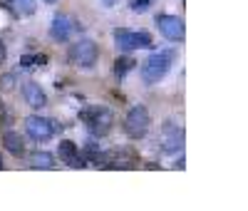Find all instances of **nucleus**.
Returning a JSON list of instances; mask_svg holds the SVG:
<instances>
[{"instance_id":"obj_1","label":"nucleus","mask_w":248,"mask_h":211,"mask_svg":"<svg viewBox=\"0 0 248 211\" xmlns=\"http://www.w3.org/2000/svg\"><path fill=\"white\" fill-rule=\"evenodd\" d=\"M174 60H176V50H174V48L152 52L147 60L141 62V67H139L141 82L147 84V87H154V84H159L164 77L169 75V70H171V65H174Z\"/></svg>"},{"instance_id":"obj_2","label":"nucleus","mask_w":248,"mask_h":211,"mask_svg":"<svg viewBox=\"0 0 248 211\" xmlns=\"http://www.w3.org/2000/svg\"><path fill=\"white\" fill-rule=\"evenodd\" d=\"M77 117L87 127L90 137H94V139L107 137L112 132V124H114V114H112L109 107H105V104H85Z\"/></svg>"},{"instance_id":"obj_3","label":"nucleus","mask_w":248,"mask_h":211,"mask_svg":"<svg viewBox=\"0 0 248 211\" xmlns=\"http://www.w3.org/2000/svg\"><path fill=\"white\" fill-rule=\"evenodd\" d=\"M122 130H124V134H127L132 142L144 139L149 134V130H152V114H149V110L144 107V104H134V107H129V112L124 114Z\"/></svg>"},{"instance_id":"obj_4","label":"nucleus","mask_w":248,"mask_h":211,"mask_svg":"<svg viewBox=\"0 0 248 211\" xmlns=\"http://www.w3.org/2000/svg\"><path fill=\"white\" fill-rule=\"evenodd\" d=\"M114 48L119 52H134V50H152L154 40L149 30H129V28H117L112 32Z\"/></svg>"},{"instance_id":"obj_5","label":"nucleus","mask_w":248,"mask_h":211,"mask_svg":"<svg viewBox=\"0 0 248 211\" xmlns=\"http://www.w3.org/2000/svg\"><path fill=\"white\" fill-rule=\"evenodd\" d=\"M99 60V45L90 37H82L77 42H72L70 50H67V62L75 67H85V70H92Z\"/></svg>"},{"instance_id":"obj_6","label":"nucleus","mask_w":248,"mask_h":211,"mask_svg":"<svg viewBox=\"0 0 248 211\" xmlns=\"http://www.w3.org/2000/svg\"><path fill=\"white\" fill-rule=\"evenodd\" d=\"M184 142H186V132H184V127L167 119L161 124V130H159V149L164 154H179L184 152Z\"/></svg>"},{"instance_id":"obj_7","label":"nucleus","mask_w":248,"mask_h":211,"mask_svg":"<svg viewBox=\"0 0 248 211\" xmlns=\"http://www.w3.org/2000/svg\"><path fill=\"white\" fill-rule=\"evenodd\" d=\"M154 25L159 30V35L169 42H184L186 37V25L179 15H169V13H161L154 17Z\"/></svg>"},{"instance_id":"obj_8","label":"nucleus","mask_w":248,"mask_h":211,"mask_svg":"<svg viewBox=\"0 0 248 211\" xmlns=\"http://www.w3.org/2000/svg\"><path fill=\"white\" fill-rule=\"evenodd\" d=\"M23 127H25V134L37 142V144H45L55 137V130H52V117H40V114H28L23 119Z\"/></svg>"},{"instance_id":"obj_9","label":"nucleus","mask_w":248,"mask_h":211,"mask_svg":"<svg viewBox=\"0 0 248 211\" xmlns=\"http://www.w3.org/2000/svg\"><path fill=\"white\" fill-rule=\"evenodd\" d=\"M72 35H75V20L65 13H55L52 23H50V37L60 42V45H67Z\"/></svg>"},{"instance_id":"obj_10","label":"nucleus","mask_w":248,"mask_h":211,"mask_svg":"<svg viewBox=\"0 0 248 211\" xmlns=\"http://www.w3.org/2000/svg\"><path fill=\"white\" fill-rule=\"evenodd\" d=\"M57 157H60L62 164H67V166H72V169H85V166H87V159L79 154V146H77V142H72V139H60V144H57Z\"/></svg>"},{"instance_id":"obj_11","label":"nucleus","mask_w":248,"mask_h":211,"mask_svg":"<svg viewBox=\"0 0 248 211\" xmlns=\"http://www.w3.org/2000/svg\"><path fill=\"white\" fill-rule=\"evenodd\" d=\"M23 99H25V104L30 110H43V107H47V95H45V90L40 87L37 82H25L23 84Z\"/></svg>"},{"instance_id":"obj_12","label":"nucleus","mask_w":248,"mask_h":211,"mask_svg":"<svg viewBox=\"0 0 248 211\" xmlns=\"http://www.w3.org/2000/svg\"><path fill=\"white\" fill-rule=\"evenodd\" d=\"M0 5H3L13 17H20V15L30 17L37 10V0H5V3H0Z\"/></svg>"},{"instance_id":"obj_13","label":"nucleus","mask_w":248,"mask_h":211,"mask_svg":"<svg viewBox=\"0 0 248 211\" xmlns=\"http://www.w3.org/2000/svg\"><path fill=\"white\" fill-rule=\"evenodd\" d=\"M3 146L13 157H23L25 154V137L15 130H5L3 132Z\"/></svg>"},{"instance_id":"obj_14","label":"nucleus","mask_w":248,"mask_h":211,"mask_svg":"<svg viewBox=\"0 0 248 211\" xmlns=\"http://www.w3.org/2000/svg\"><path fill=\"white\" fill-rule=\"evenodd\" d=\"M137 65H139V62H137V60H134V57H132L129 52L119 55V57L114 60V77H117V80L122 82V80L127 77V75H129V72H132V70H134Z\"/></svg>"},{"instance_id":"obj_15","label":"nucleus","mask_w":248,"mask_h":211,"mask_svg":"<svg viewBox=\"0 0 248 211\" xmlns=\"http://www.w3.org/2000/svg\"><path fill=\"white\" fill-rule=\"evenodd\" d=\"M30 166L32 169H55V154H50L45 149H37L30 154Z\"/></svg>"},{"instance_id":"obj_16","label":"nucleus","mask_w":248,"mask_h":211,"mask_svg":"<svg viewBox=\"0 0 248 211\" xmlns=\"http://www.w3.org/2000/svg\"><path fill=\"white\" fill-rule=\"evenodd\" d=\"M156 0H129V10L132 13H147Z\"/></svg>"},{"instance_id":"obj_17","label":"nucleus","mask_w":248,"mask_h":211,"mask_svg":"<svg viewBox=\"0 0 248 211\" xmlns=\"http://www.w3.org/2000/svg\"><path fill=\"white\" fill-rule=\"evenodd\" d=\"M35 62H37V55H20L17 65L20 70H28V67H35Z\"/></svg>"},{"instance_id":"obj_18","label":"nucleus","mask_w":248,"mask_h":211,"mask_svg":"<svg viewBox=\"0 0 248 211\" xmlns=\"http://www.w3.org/2000/svg\"><path fill=\"white\" fill-rule=\"evenodd\" d=\"M13 84H15V75H13V72H8V75L0 77V90H3V92L13 90Z\"/></svg>"},{"instance_id":"obj_19","label":"nucleus","mask_w":248,"mask_h":211,"mask_svg":"<svg viewBox=\"0 0 248 211\" xmlns=\"http://www.w3.org/2000/svg\"><path fill=\"white\" fill-rule=\"evenodd\" d=\"M0 124H13V114L8 112V110H3V104H0Z\"/></svg>"},{"instance_id":"obj_20","label":"nucleus","mask_w":248,"mask_h":211,"mask_svg":"<svg viewBox=\"0 0 248 211\" xmlns=\"http://www.w3.org/2000/svg\"><path fill=\"white\" fill-rule=\"evenodd\" d=\"M47 65V55H37V62H35V67H45Z\"/></svg>"},{"instance_id":"obj_21","label":"nucleus","mask_w":248,"mask_h":211,"mask_svg":"<svg viewBox=\"0 0 248 211\" xmlns=\"http://www.w3.org/2000/svg\"><path fill=\"white\" fill-rule=\"evenodd\" d=\"M5 55H8L5 52V45H3V40H0V62H5Z\"/></svg>"},{"instance_id":"obj_22","label":"nucleus","mask_w":248,"mask_h":211,"mask_svg":"<svg viewBox=\"0 0 248 211\" xmlns=\"http://www.w3.org/2000/svg\"><path fill=\"white\" fill-rule=\"evenodd\" d=\"M119 3V0H102V5H105V8H114Z\"/></svg>"},{"instance_id":"obj_23","label":"nucleus","mask_w":248,"mask_h":211,"mask_svg":"<svg viewBox=\"0 0 248 211\" xmlns=\"http://www.w3.org/2000/svg\"><path fill=\"white\" fill-rule=\"evenodd\" d=\"M43 3H47V5H55V3H57V0H43Z\"/></svg>"},{"instance_id":"obj_24","label":"nucleus","mask_w":248,"mask_h":211,"mask_svg":"<svg viewBox=\"0 0 248 211\" xmlns=\"http://www.w3.org/2000/svg\"><path fill=\"white\" fill-rule=\"evenodd\" d=\"M3 166H5V164H3V154H0V172H3Z\"/></svg>"}]
</instances>
